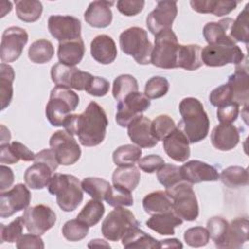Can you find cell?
<instances>
[{"instance_id": "cell-1", "label": "cell", "mask_w": 249, "mask_h": 249, "mask_svg": "<svg viewBox=\"0 0 249 249\" xmlns=\"http://www.w3.org/2000/svg\"><path fill=\"white\" fill-rule=\"evenodd\" d=\"M62 126L70 134L77 135L83 146L93 147L103 142L108 119L104 109L91 101L82 114L69 115Z\"/></svg>"}, {"instance_id": "cell-2", "label": "cell", "mask_w": 249, "mask_h": 249, "mask_svg": "<svg viewBox=\"0 0 249 249\" xmlns=\"http://www.w3.org/2000/svg\"><path fill=\"white\" fill-rule=\"evenodd\" d=\"M182 117L178 128L183 131L191 144L203 140L209 132V119L202 103L195 97H186L179 104Z\"/></svg>"}, {"instance_id": "cell-3", "label": "cell", "mask_w": 249, "mask_h": 249, "mask_svg": "<svg viewBox=\"0 0 249 249\" xmlns=\"http://www.w3.org/2000/svg\"><path fill=\"white\" fill-rule=\"evenodd\" d=\"M48 191L56 196V202L65 212L74 211L83 201V189L80 180L71 174L54 173L48 185Z\"/></svg>"}, {"instance_id": "cell-4", "label": "cell", "mask_w": 249, "mask_h": 249, "mask_svg": "<svg viewBox=\"0 0 249 249\" xmlns=\"http://www.w3.org/2000/svg\"><path fill=\"white\" fill-rule=\"evenodd\" d=\"M79 95L67 88L54 87L46 106V117L53 126H62L79 105Z\"/></svg>"}, {"instance_id": "cell-5", "label": "cell", "mask_w": 249, "mask_h": 249, "mask_svg": "<svg viewBox=\"0 0 249 249\" xmlns=\"http://www.w3.org/2000/svg\"><path fill=\"white\" fill-rule=\"evenodd\" d=\"M119 41L123 53L132 56L138 64L151 63L153 45L145 29L138 26L129 27L121 33Z\"/></svg>"}, {"instance_id": "cell-6", "label": "cell", "mask_w": 249, "mask_h": 249, "mask_svg": "<svg viewBox=\"0 0 249 249\" xmlns=\"http://www.w3.org/2000/svg\"><path fill=\"white\" fill-rule=\"evenodd\" d=\"M179 43L176 34L172 29H166L155 36L151 63L159 68H177V54Z\"/></svg>"}, {"instance_id": "cell-7", "label": "cell", "mask_w": 249, "mask_h": 249, "mask_svg": "<svg viewBox=\"0 0 249 249\" xmlns=\"http://www.w3.org/2000/svg\"><path fill=\"white\" fill-rule=\"evenodd\" d=\"M165 192L172 199L173 212L185 221H195L198 216V203L192 184L181 181Z\"/></svg>"}, {"instance_id": "cell-8", "label": "cell", "mask_w": 249, "mask_h": 249, "mask_svg": "<svg viewBox=\"0 0 249 249\" xmlns=\"http://www.w3.org/2000/svg\"><path fill=\"white\" fill-rule=\"evenodd\" d=\"M244 59L243 52L232 42L207 45L201 49L202 63L209 67H221L229 63L237 65Z\"/></svg>"}, {"instance_id": "cell-9", "label": "cell", "mask_w": 249, "mask_h": 249, "mask_svg": "<svg viewBox=\"0 0 249 249\" xmlns=\"http://www.w3.org/2000/svg\"><path fill=\"white\" fill-rule=\"evenodd\" d=\"M139 222L134 214L124 207H116L112 210L101 225L103 236L110 241H119L132 228L138 227Z\"/></svg>"}, {"instance_id": "cell-10", "label": "cell", "mask_w": 249, "mask_h": 249, "mask_svg": "<svg viewBox=\"0 0 249 249\" xmlns=\"http://www.w3.org/2000/svg\"><path fill=\"white\" fill-rule=\"evenodd\" d=\"M50 147L53 150L59 164L71 165L81 157V148L72 134L66 130H57L50 138Z\"/></svg>"}, {"instance_id": "cell-11", "label": "cell", "mask_w": 249, "mask_h": 249, "mask_svg": "<svg viewBox=\"0 0 249 249\" xmlns=\"http://www.w3.org/2000/svg\"><path fill=\"white\" fill-rule=\"evenodd\" d=\"M51 77L52 81L57 87L85 90L92 75L89 72L82 71L75 66H69L59 62L52 66Z\"/></svg>"}, {"instance_id": "cell-12", "label": "cell", "mask_w": 249, "mask_h": 249, "mask_svg": "<svg viewBox=\"0 0 249 249\" xmlns=\"http://www.w3.org/2000/svg\"><path fill=\"white\" fill-rule=\"evenodd\" d=\"M27 41L28 34L25 29L18 26H11L5 29L0 46V58L2 62L16 61L21 55Z\"/></svg>"}, {"instance_id": "cell-13", "label": "cell", "mask_w": 249, "mask_h": 249, "mask_svg": "<svg viewBox=\"0 0 249 249\" xmlns=\"http://www.w3.org/2000/svg\"><path fill=\"white\" fill-rule=\"evenodd\" d=\"M22 217L27 231L38 235L44 234L56 222V215L53 210L44 204L27 207Z\"/></svg>"}, {"instance_id": "cell-14", "label": "cell", "mask_w": 249, "mask_h": 249, "mask_svg": "<svg viewBox=\"0 0 249 249\" xmlns=\"http://www.w3.org/2000/svg\"><path fill=\"white\" fill-rule=\"evenodd\" d=\"M150 106L151 101L144 93L139 91L132 92L118 102L116 122L120 126L125 127L134 118L141 115Z\"/></svg>"}, {"instance_id": "cell-15", "label": "cell", "mask_w": 249, "mask_h": 249, "mask_svg": "<svg viewBox=\"0 0 249 249\" xmlns=\"http://www.w3.org/2000/svg\"><path fill=\"white\" fill-rule=\"evenodd\" d=\"M31 194L23 184H17L11 190L1 192L0 195V216L9 218L15 213L24 210L29 206Z\"/></svg>"}, {"instance_id": "cell-16", "label": "cell", "mask_w": 249, "mask_h": 249, "mask_svg": "<svg viewBox=\"0 0 249 249\" xmlns=\"http://www.w3.org/2000/svg\"><path fill=\"white\" fill-rule=\"evenodd\" d=\"M178 13L176 1H159L156 8L147 16L146 25L153 34L171 29L173 20Z\"/></svg>"}, {"instance_id": "cell-17", "label": "cell", "mask_w": 249, "mask_h": 249, "mask_svg": "<svg viewBox=\"0 0 249 249\" xmlns=\"http://www.w3.org/2000/svg\"><path fill=\"white\" fill-rule=\"evenodd\" d=\"M48 28L51 35L59 42L71 41L81 37V21L72 16H51L48 19Z\"/></svg>"}, {"instance_id": "cell-18", "label": "cell", "mask_w": 249, "mask_h": 249, "mask_svg": "<svg viewBox=\"0 0 249 249\" xmlns=\"http://www.w3.org/2000/svg\"><path fill=\"white\" fill-rule=\"evenodd\" d=\"M249 74L247 60H243L235 67V71L228 79V86L231 89L232 102L238 106L247 108L249 101Z\"/></svg>"}, {"instance_id": "cell-19", "label": "cell", "mask_w": 249, "mask_h": 249, "mask_svg": "<svg viewBox=\"0 0 249 249\" xmlns=\"http://www.w3.org/2000/svg\"><path fill=\"white\" fill-rule=\"evenodd\" d=\"M181 176L190 184H197L206 181H217L220 177L218 170L204 161L193 160L180 167Z\"/></svg>"}, {"instance_id": "cell-20", "label": "cell", "mask_w": 249, "mask_h": 249, "mask_svg": "<svg viewBox=\"0 0 249 249\" xmlns=\"http://www.w3.org/2000/svg\"><path fill=\"white\" fill-rule=\"evenodd\" d=\"M151 124L149 118L139 115L127 124V134L132 143L140 148H153L158 144L159 141L152 134Z\"/></svg>"}, {"instance_id": "cell-21", "label": "cell", "mask_w": 249, "mask_h": 249, "mask_svg": "<svg viewBox=\"0 0 249 249\" xmlns=\"http://www.w3.org/2000/svg\"><path fill=\"white\" fill-rule=\"evenodd\" d=\"M162 142L163 149L171 160L178 162H184L189 159L191 155L190 142L187 136L178 127L170 132Z\"/></svg>"}, {"instance_id": "cell-22", "label": "cell", "mask_w": 249, "mask_h": 249, "mask_svg": "<svg viewBox=\"0 0 249 249\" xmlns=\"http://www.w3.org/2000/svg\"><path fill=\"white\" fill-rule=\"evenodd\" d=\"M115 4L113 1H93L84 14L86 22L95 28H105L109 26L113 19L111 7Z\"/></svg>"}, {"instance_id": "cell-23", "label": "cell", "mask_w": 249, "mask_h": 249, "mask_svg": "<svg viewBox=\"0 0 249 249\" xmlns=\"http://www.w3.org/2000/svg\"><path fill=\"white\" fill-rule=\"evenodd\" d=\"M210 139L213 147L217 150L230 151L238 144L239 131L231 124L220 123V124L213 128Z\"/></svg>"}, {"instance_id": "cell-24", "label": "cell", "mask_w": 249, "mask_h": 249, "mask_svg": "<svg viewBox=\"0 0 249 249\" xmlns=\"http://www.w3.org/2000/svg\"><path fill=\"white\" fill-rule=\"evenodd\" d=\"M90 54L101 64L112 63L118 54L115 41L106 34L95 36L90 43Z\"/></svg>"}, {"instance_id": "cell-25", "label": "cell", "mask_w": 249, "mask_h": 249, "mask_svg": "<svg viewBox=\"0 0 249 249\" xmlns=\"http://www.w3.org/2000/svg\"><path fill=\"white\" fill-rule=\"evenodd\" d=\"M248 227L247 218H236L232 220L227 229L224 240L220 248L238 249L248 241Z\"/></svg>"}, {"instance_id": "cell-26", "label": "cell", "mask_w": 249, "mask_h": 249, "mask_svg": "<svg viewBox=\"0 0 249 249\" xmlns=\"http://www.w3.org/2000/svg\"><path fill=\"white\" fill-rule=\"evenodd\" d=\"M233 19L231 18H222L219 21L208 22L203 27V36L208 45L233 42L231 37V28Z\"/></svg>"}, {"instance_id": "cell-27", "label": "cell", "mask_w": 249, "mask_h": 249, "mask_svg": "<svg viewBox=\"0 0 249 249\" xmlns=\"http://www.w3.org/2000/svg\"><path fill=\"white\" fill-rule=\"evenodd\" d=\"M53 172L49 164L42 161H34L24 172L25 185L33 190H41L48 187Z\"/></svg>"}, {"instance_id": "cell-28", "label": "cell", "mask_w": 249, "mask_h": 249, "mask_svg": "<svg viewBox=\"0 0 249 249\" xmlns=\"http://www.w3.org/2000/svg\"><path fill=\"white\" fill-rule=\"evenodd\" d=\"M85 54V44L80 37L75 40L59 42L57 57L60 63L75 66L79 64Z\"/></svg>"}, {"instance_id": "cell-29", "label": "cell", "mask_w": 249, "mask_h": 249, "mask_svg": "<svg viewBox=\"0 0 249 249\" xmlns=\"http://www.w3.org/2000/svg\"><path fill=\"white\" fill-rule=\"evenodd\" d=\"M35 154L25 145L18 141H14L11 144H1L0 147V161L1 163L14 164L18 160L31 161L34 160Z\"/></svg>"}, {"instance_id": "cell-30", "label": "cell", "mask_w": 249, "mask_h": 249, "mask_svg": "<svg viewBox=\"0 0 249 249\" xmlns=\"http://www.w3.org/2000/svg\"><path fill=\"white\" fill-rule=\"evenodd\" d=\"M183 220L173 211L152 215L146 221V226L161 235H173L174 229L182 225Z\"/></svg>"}, {"instance_id": "cell-31", "label": "cell", "mask_w": 249, "mask_h": 249, "mask_svg": "<svg viewBox=\"0 0 249 249\" xmlns=\"http://www.w3.org/2000/svg\"><path fill=\"white\" fill-rule=\"evenodd\" d=\"M177 68H183L188 71L198 69L202 66L201 47L196 44L179 45L177 54Z\"/></svg>"}, {"instance_id": "cell-32", "label": "cell", "mask_w": 249, "mask_h": 249, "mask_svg": "<svg viewBox=\"0 0 249 249\" xmlns=\"http://www.w3.org/2000/svg\"><path fill=\"white\" fill-rule=\"evenodd\" d=\"M142 204L145 212L150 215L173 211L172 199L165 191H157L146 195Z\"/></svg>"}, {"instance_id": "cell-33", "label": "cell", "mask_w": 249, "mask_h": 249, "mask_svg": "<svg viewBox=\"0 0 249 249\" xmlns=\"http://www.w3.org/2000/svg\"><path fill=\"white\" fill-rule=\"evenodd\" d=\"M192 9L199 14H213L217 17L229 15L236 6L235 1H213V0H192L190 1Z\"/></svg>"}, {"instance_id": "cell-34", "label": "cell", "mask_w": 249, "mask_h": 249, "mask_svg": "<svg viewBox=\"0 0 249 249\" xmlns=\"http://www.w3.org/2000/svg\"><path fill=\"white\" fill-rule=\"evenodd\" d=\"M140 171L134 165H124L117 167L112 175L114 186L122 187L128 191H133L140 182Z\"/></svg>"}, {"instance_id": "cell-35", "label": "cell", "mask_w": 249, "mask_h": 249, "mask_svg": "<svg viewBox=\"0 0 249 249\" xmlns=\"http://www.w3.org/2000/svg\"><path fill=\"white\" fill-rule=\"evenodd\" d=\"M122 244L125 248H160L159 240L155 239L138 227L130 229L122 237Z\"/></svg>"}, {"instance_id": "cell-36", "label": "cell", "mask_w": 249, "mask_h": 249, "mask_svg": "<svg viewBox=\"0 0 249 249\" xmlns=\"http://www.w3.org/2000/svg\"><path fill=\"white\" fill-rule=\"evenodd\" d=\"M15 80L14 68L7 64L1 63L0 65V102L1 110L6 109L13 98V83Z\"/></svg>"}, {"instance_id": "cell-37", "label": "cell", "mask_w": 249, "mask_h": 249, "mask_svg": "<svg viewBox=\"0 0 249 249\" xmlns=\"http://www.w3.org/2000/svg\"><path fill=\"white\" fill-rule=\"evenodd\" d=\"M17 17L25 22H34L38 20L43 12V5L35 0H16Z\"/></svg>"}, {"instance_id": "cell-38", "label": "cell", "mask_w": 249, "mask_h": 249, "mask_svg": "<svg viewBox=\"0 0 249 249\" xmlns=\"http://www.w3.org/2000/svg\"><path fill=\"white\" fill-rule=\"evenodd\" d=\"M54 54V49L51 41L39 39L33 42L28 49V58L37 64L49 62Z\"/></svg>"}, {"instance_id": "cell-39", "label": "cell", "mask_w": 249, "mask_h": 249, "mask_svg": "<svg viewBox=\"0 0 249 249\" xmlns=\"http://www.w3.org/2000/svg\"><path fill=\"white\" fill-rule=\"evenodd\" d=\"M224 185L235 189L248 185L249 177L246 168L238 165H232L225 168L219 177Z\"/></svg>"}, {"instance_id": "cell-40", "label": "cell", "mask_w": 249, "mask_h": 249, "mask_svg": "<svg viewBox=\"0 0 249 249\" xmlns=\"http://www.w3.org/2000/svg\"><path fill=\"white\" fill-rule=\"evenodd\" d=\"M142 155L141 148L132 144H125L118 147L113 152V161L118 166L134 165Z\"/></svg>"}, {"instance_id": "cell-41", "label": "cell", "mask_w": 249, "mask_h": 249, "mask_svg": "<svg viewBox=\"0 0 249 249\" xmlns=\"http://www.w3.org/2000/svg\"><path fill=\"white\" fill-rule=\"evenodd\" d=\"M136 91H138V83L132 75L122 74L114 80L112 93L118 102L122 101L128 94Z\"/></svg>"}, {"instance_id": "cell-42", "label": "cell", "mask_w": 249, "mask_h": 249, "mask_svg": "<svg viewBox=\"0 0 249 249\" xmlns=\"http://www.w3.org/2000/svg\"><path fill=\"white\" fill-rule=\"evenodd\" d=\"M105 212V207L100 200L90 199L83 207L78 214L77 219L87 224L89 227H93L99 223Z\"/></svg>"}, {"instance_id": "cell-43", "label": "cell", "mask_w": 249, "mask_h": 249, "mask_svg": "<svg viewBox=\"0 0 249 249\" xmlns=\"http://www.w3.org/2000/svg\"><path fill=\"white\" fill-rule=\"evenodd\" d=\"M81 186L84 192L89 195L92 198L97 200H104L106 194L108 193L111 185L108 181L98 177H87L81 182Z\"/></svg>"}, {"instance_id": "cell-44", "label": "cell", "mask_w": 249, "mask_h": 249, "mask_svg": "<svg viewBox=\"0 0 249 249\" xmlns=\"http://www.w3.org/2000/svg\"><path fill=\"white\" fill-rule=\"evenodd\" d=\"M248 7L249 5L247 4L244 9L238 14L236 19L233 20L232 26L231 28V37L234 43H248Z\"/></svg>"}, {"instance_id": "cell-45", "label": "cell", "mask_w": 249, "mask_h": 249, "mask_svg": "<svg viewBox=\"0 0 249 249\" xmlns=\"http://www.w3.org/2000/svg\"><path fill=\"white\" fill-rule=\"evenodd\" d=\"M104 200L113 207L133 205V196L131 192L118 186H111L104 197Z\"/></svg>"}, {"instance_id": "cell-46", "label": "cell", "mask_w": 249, "mask_h": 249, "mask_svg": "<svg viewBox=\"0 0 249 249\" xmlns=\"http://www.w3.org/2000/svg\"><path fill=\"white\" fill-rule=\"evenodd\" d=\"M157 178L165 190L172 188L181 181H184L181 176L180 167L171 163H164L157 171Z\"/></svg>"}, {"instance_id": "cell-47", "label": "cell", "mask_w": 249, "mask_h": 249, "mask_svg": "<svg viewBox=\"0 0 249 249\" xmlns=\"http://www.w3.org/2000/svg\"><path fill=\"white\" fill-rule=\"evenodd\" d=\"M24 226L23 217H17L10 224L0 225V240L3 242H17L22 235V230Z\"/></svg>"}, {"instance_id": "cell-48", "label": "cell", "mask_w": 249, "mask_h": 249, "mask_svg": "<svg viewBox=\"0 0 249 249\" xmlns=\"http://www.w3.org/2000/svg\"><path fill=\"white\" fill-rule=\"evenodd\" d=\"M175 128V123L168 115H160L156 117L151 124L152 134L158 141L163 140Z\"/></svg>"}, {"instance_id": "cell-49", "label": "cell", "mask_w": 249, "mask_h": 249, "mask_svg": "<svg viewBox=\"0 0 249 249\" xmlns=\"http://www.w3.org/2000/svg\"><path fill=\"white\" fill-rule=\"evenodd\" d=\"M89 226L79 219L67 221L62 227V234L69 241H79L89 233Z\"/></svg>"}, {"instance_id": "cell-50", "label": "cell", "mask_w": 249, "mask_h": 249, "mask_svg": "<svg viewBox=\"0 0 249 249\" xmlns=\"http://www.w3.org/2000/svg\"><path fill=\"white\" fill-rule=\"evenodd\" d=\"M169 89V82L161 76H154L150 78L145 85L144 94L149 99H157L164 96Z\"/></svg>"}, {"instance_id": "cell-51", "label": "cell", "mask_w": 249, "mask_h": 249, "mask_svg": "<svg viewBox=\"0 0 249 249\" xmlns=\"http://www.w3.org/2000/svg\"><path fill=\"white\" fill-rule=\"evenodd\" d=\"M206 226H207L206 229L209 232V235L213 239L216 247L220 248L229 226L228 221L222 217L215 216L210 218L207 221Z\"/></svg>"}, {"instance_id": "cell-52", "label": "cell", "mask_w": 249, "mask_h": 249, "mask_svg": "<svg viewBox=\"0 0 249 249\" xmlns=\"http://www.w3.org/2000/svg\"><path fill=\"white\" fill-rule=\"evenodd\" d=\"M210 238L209 232L206 228L194 227L188 229L184 232V240L189 246L201 247L208 243Z\"/></svg>"}, {"instance_id": "cell-53", "label": "cell", "mask_w": 249, "mask_h": 249, "mask_svg": "<svg viewBox=\"0 0 249 249\" xmlns=\"http://www.w3.org/2000/svg\"><path fill=\"white\" fill-rule=\"evenodd\" d=\"M209 101L215 107H220L229 103H233L231 89L228 84H224L214 89L209 94Z\"/></svg>"}, {"instance_id": "cell-54", "label": "cell", "mask_w": 249, "mask_h": 249, "mask_svg": "<svg viewBox=\"0 0 249 249\" xmlns=\"http://www.w3.org/2000/svg\"><path fill=\"white\" fill-rule=\"evenodd\" d=\"M109 88L110 83L105 78L92 76L89 81L85 90L90 95L100 97L107 94V92L109 91Z\"/></svg>"}, {"instance_id": "cell-55", "label": "cell", "mask_w": 249, "mask_h": 249, "mask_svg": "<svg viewBox=\"0 0 249 249\" xmlns=\"http://www.w3.org/2000/svg\"><path fill=\"white\" fill-rule=\"evenodd\" d=\"M144 6L145 1L143 0H119L117 2L118 11L126 17L138 15L143 10Z\"/></svg>"}, {"instance_id": "cell-56", "label": "cell", "mask_w": 249, "mask_h": 249, "mask_svg": "<svg viewBox=\"0 0 249 249\" xmlns=\"http://www.w3.org/2000/svg\"><path fill=\"white\" fill-rule=\"evenodd\" d=\"M137 163L139 168L144 172L154 173L164 164V160L159 155H148L146 157L140 158Z\"/></svg>"}, {"instance_id": "cell-57", "label": "cell", "mask_w": 249, "mask_h": 249, "mask_svg": "<svg viewBox=\"0 0 249 249\" xmlns=\"http://www.w3.org/2000/svg\"><path fill=\"white\" fill-rule=\"evenodd\" d=\"M239 114V106L235 103H229L218 107L217 119L220 123L231 124L234 122Z\"/></svg>"}, {"instance_id": "cell-58", "label": "cell", "mask_w": 249, "mask_h": 249, "mask_svg": "<svg viewBox=\"0 0 249 249\" xmlns=\"http://www.w3.org/2000/svg\"><path fill=\"white\" fill-rule=\"evenodd\" d=\"M45 247L44 241L40 235L35 233H27L23 234L17 241V248H35V249H43Z\"/></svg>"}, {"instance_id": "cell-59", "label": "cell", "mask_w": 249, "mask_h": 249, "mask_svg": "<svg viewBox=\"0 0 249 249\" xmlns=\"http://www.w3.org/2000/svg\"><path fill=\"white\" fill-rule=\"evenodd\" d=\"M34 161H42L49 164L53 171L56 170L58 166V161L56 160L55 154L53 149H44L35 154Z\"/></svg>"}, {"instance_id": "cell-60", "label": "cell", "mask_w": 249, "mask_h": 249, "mask_svg": "<svg viewBox=\"0 0 249 249\" xmlns=\"http://www.w3.org/2000/svg\"><path fill=\"white\" fill-rule=\"evenodd\" d=\"M1 180H0V191L1 192H5V190L9 189L13 183H14V180H15V176H14V172L13 170L4 165V164H1Z\"/></svg>"}, {"instance_id": "cell-61", "label": "cell", "mask_w": 249, "mask_h": 249, "mask_svg": "<svg viewBox=\"0 0 249 249\" xmlns=\"http://www.w3.org/2000/svg\"><path fill=\"white\" fill-rule=\"evenodd\" d=\"M160 248H183V244L177 238H167L164 240H159Z\"/></svg>"}, {"instance_id": "cell-62", "label": "cell", "mask_w": 249, "mask_h": 249, "mask_svg": "<svg viewBox=\"0 0 249 249\" xmlns=\"http://www.w3.org/2000/svg\"><path fill=\"white\" fill-rule=\"evenodd\" d=\"M11 139V134L8 128H6L3 124L1 125V144L9 143Z\"/></svg>"}, {"instance_id": "cell-63", "label": "cell", "mask_w": 249, "mask_h": 249, "mask_svg": "<svg viewBox=\"0 0 249 249\" xmlns=\"http://www.w3.org/2000/svg\"><path fill=\"white\" fill-rule=\"evenodd\" d=\"M89 247H100V246H105V247H109L110 245L108 243H106L104 240L102 239H92L90 240V242L88 244Z\"/></svg>"}]
</instances>
